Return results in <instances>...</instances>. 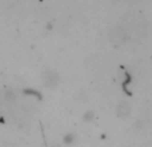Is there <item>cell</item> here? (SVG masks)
Here are the masks:
<instances>
[{"label":"cell","mask_w":152,"mask_h":147,"mask_svg":"<svg viewBox=\"0 0 152 147\" xmlns=\"http://www.w3.org/2000/svg\"><path fill=\"white\" fill-rule=\"evenodd\" d=\"M5 99L7 100H15V94L12 90H5Z\"/></svg>","instance_id":"6da1fadb"}]
</instances>
